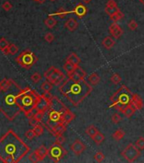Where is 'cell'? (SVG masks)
Instances as JSON below:
<instances>
[{
	"instance_id": "20",
	"label": "cell",
	"mask_w": 144,
	"mask_h": 163,
	"mask_svg": "<svg viewBox=\"0 0 144 163\" xmlns=\"http://www.w3.org/2000/svg\"><path fill=\"white\" fill-rule=\"evenodd\" d=\"M66 61L74 64L75 65H79L81 64V62H82L81 58L78 56L76 53H71V54L67 56Z\"/></svg>"
},
{
	"instance_id": "50",
	"label": "cell",
	"mask_w": 144,
	"mask_h": 163,
	"mask_svg": "<svg viewBox=\"0 0 144 163\" xmlns=\"http://www.w3.org/2000/svg\"><path fill=\"white\" fill-rule=\"evenodd\" d=\"M92 0H82V3L84 4H88Z\"/></svg>"
},
{
	"instance_id": "29",
	"label": "cell",
	"mask_w": 144,
	"mask_h": 163,
	"mask_svg": "<svg viewBox=\"0 0 144 163\" xmlns=\"http://www.w3.org/2000/svg\"><path fill=\"white\" fill-rule=\"evenodd\" d=\"M122 18H124V14L121 12L120 10H119L116 12H114L111 16H109V19L113 22H117V21H120Z\"/></svg>"
},
{
	"instance_id": "46",
	"label": "cell",
	"mask_w": 144,
	"mask_h": 163,
	"mask_svg": "<svg viewBox=\"0 0 144 163\" xmlns=\"http://www.w3.org/2000/svg\"><path fill=\"white\" fill-rule=\"evenodd\" d=\"M44 39H45L46 42L51 43L54 40V35L53 33H51V32H48V33L45 34V36H44Z\"/></svg>"
},
{
	"instance_id": "37",
	"label": "cell",
	"mask_w": 144,
	"mask_h": 163,
	"mask_svg": "<svg viewBox=\"0 0 144 163\" xmlns=\"http://www.w3.org/2000/svg\"><path fill=\"white\" fill-rule=\"evenodd\" d=\"M110 81L113 83L114 84H119L121 82V77H120V76L119 74L115 73L112 75V77H110Z\"/></svg>"
},
{
	"instance_id": "16",
	"label": "cell",
	"mask_w": 144,
	"mask_h": 163,
	"mask_svg": "<svg viewBox=\"0 0 144 163\" xmlns=\"http://www.w3.org/2000/svg\"><path fill=\"white\" fill-rule=\"evenodd\" d=\"M131 104L137 109V111L142 110L143 107L144 106L143 100L141 98V96L137 95V94H133L132 95V100H131Z\"/></svg>"
},
{
	"instance_id": "31",
	"label": "cell",
	"mask_w": 144,
	"mask_h": 163,
	"mask_svg": "<svg viewBox=\"0 0 144 163\" xmlns=\"http://www.w3.org/2000/svg\"><path fill=\"white\" fill-rule=\"evenodd\" d=\"M69 14V11H66L63 7H60L59 9V10L56 11L55 13H53V14H49L48 16H58V17H59V18H61V19H64L65 16H67Z\"/></svg>"
},
{
	"instance_id": "40",
	"label": "cell",
	"mask_w": 144,
	"mask_h": 163,
	"mask_svg": "<svg viewBox=\"0 0 144 163\" xmlns=\"http://www.w3.org/2000/svg\"><path fill=\"white\" fill-rule=\"evenodd\" d=\"M17 52H18V47L16 45H15V44H13V43L10 44V46L8 47V53H9V54L14 55Z\"/></svg>"
},
{
	"instance_id": "33",
	"label": "cell",
	"mask_w": 144,
	"mask_h": 163,
	"mask_svg": "<svg viewBox=\"0 0 144 163\" xmlns=\"http://www.w3.org/2000/svg\"><path fill=\"white\" fill-rule=\"evenodd\" d=\"M52 89H53V84L51 83H49L48 81L42 83V84L41 85V89L43 92H50Z\"/></svg>"
},
{
	"instance_id": "41",
	"label": "cell",
	"mask_w": 144,
	"mask_h": 163,
	"mask_svg": "<svg viewBox=\"0 0 144 163\" xmlns=\"http://www.w3.org/2000/svg\"><path fill=\"white\" fill-rule=\"evenodd\" d=\"M135 144L137 145V147L140 150H144V138L140 137L137 140V142L135 143Z\"/></svg>"
},
{
	"instance_id": "3",
	"label": "cell",
	"mask_w": 144,
	"mask_h": 163,
	"mask_svg": "<svg viewBox=\"0 0 144 163\" xmlns=\"http://www.w3.org/2000/svg\"><path fill=\"white\" fill-rule=\"evenodd\" d=\"M42 95L30 88L21 90L16 96V105L28 118L34 116Z\"/></svg>"
},
{
	"instance_id": "38",
	"label": "cell",
	"mask_w": 144,
	"mask_h": 163,
	"mask_svg": "<svg viewBox=\"0 0 144 163\" xmlns=\"http://www.w3.org/2000/svg\"><path fill=\"white\" fill-rule=\"evenodd\" d=\"M127 26H128V28L131 31H135V30L137 29L138 24H137V22L135 21V20H131V21L128 22Z\"/></svg>"
},
{
	"instance_id": "27",
	"label": "cell",
	"mask_w": 144,
	"mask_h": 163,
	"mask_svg": "<svg viewBox=\"0 0 144 163\" xmlns=\"http://www.w3.org/2000/svg\"><path fill=\"white\" fill-rule=\"evenodd\" d=\"M85 132H86V134L88 135L92 139H93V138L95 137V135L98 132V130L94 125H90V126L88 127V128L86 129Z\"/></svg>"
},
{
	"instance_id": "48",
	"label": "cell",
	"mask_w": 144,
	"mask_h": 163,
	"mask_svg": "<svg viewBox=\"0 0 144 163\" xmlns=\"http://www.w3.org/2000/svg\"><path fill=\"white\" fill-rule=\"evenodd\" d=\"M39 122H40V121H38V120H36L34 116H32L31 118H29V124H30L31 127H33L35 126H36L37 124H39Z\"/></svg>"
},
{
	"instance_id": "30",
	"label": "cell",
	"mask_w": 144,
	"mask_h": 163,
	"mask_svg": "<svg viewBox=\"0 0 144 163\" xmlns=\"http://www.w3.org/2000/svg\"><path fill=\"white\" fill-rule=\"evenodd\" d=\"M44 24L46 25V26L48 28L52 29V28H53V27L57 25L56 19H54L53 16H48V17L44 21Z\"/></svg>"
},
{
	"instance_id": "51",
	"label": "cell",
	"mask_w": 144,
	"mask_h": 163,
	"mask_svg": "<svg viewBox=\"0 0 144 163\" xmlns=\"http://www.w3.org/2000/svg\"><path fill=\"white\" fill-rule=\"evenodd\" d=\"M139 1H140V2H141V3H142V4L144 5V0H139Z\"/></svg>"
},
{
	"instance_id": "32",
	"label": "cell",
	"mask_w": 144,
	"mask_h": 163,
	"mask_svg": "<svg viewBox=\"0 0 144 163\" xmlns=\"http://www.w3.org/2000/svg\"><path fill=\"white\" fill-rule=\"evenodd\" d=\"M104 139H105V136H104V134L98 131V133L95 135V137L93 138V142L95 143L96 144H100L101 143H103V141H104Z\"/></svg>"
},
{
	"instance_id": "5",
	"label": "cell",
	"mask_w": 144,
	"mask_h": 163,
	"mask_svg": "<svg viewBox=\"0 0 144 163\" xmlns=\"http://www.w3.org/2000/svg\"><path fill=\"white\" fill-rule=\"evenodd\" d=\"M36 61H37V57L36 54L30 50L23 51L16 58V62L26 70L31 69L36 63Z\"/></svg>"
},
{
	"instance_id": "1",
	"label": "cell",
	"mask_w": 144,
	"mask_h": 163,
	"mask_svg": "<svg viewBox=\"0 0 144 163\" xmlns=\"http://www.w3.org/2000/svg\"><path fill=\"white\" fill-rule=\"evenodd\" d=\"M29 150V146L13 130H9L0 138V161L2 162H19Z\"/></svg>"
},
{
	"instance_id": "11",
	"label": "cell",
	"mask_w": 144,
	"mask_h": 163,
	"mask_svg": "<svg viewBox=\"0 0 144 163\" xmlns=\"http://www.w3.org/2000/svg\"><path fill=\"white\" fill-rule=\"evenodd\" d=\"M88 7L85 5L84 4H82V3H80V4H78L74 8L73 10L69 11V14H75L78 18L82 19V18H83L84 16L88 14Z\"/></svg>"
},
{
	"instance_id": "28",
	"label": "cell",
	"mask_w": 144,
	"mask_h": 163,
	"mask_svg": "<svg viewBox=\"0 0 144 163\" xmlns=\"http://www.w3.org/2000/svg\"><path fill=\"white\" fill-rule=\"evenodd\" d=\"M125 131H123L121 128H119L116 131H114V132L112 134V138H113V139L116 140V141H120L125 137Z\"/></svg>"
},
{
	"instance_id": "47",
	"label": "cell",
	"mask_w": 144,
	"mask_h": 163,
	"mask_svg": "<svg viewBox=\"0 0 144 163\" xmlns=\"http://www.w3.org/2000/svg\"><path fill=\"white\" fill-rule=\"evenodd\" d=\"M65 142V138L64 137V135H58L56 136V139H55V143L58 144H63Z\"/></svg>"
},
{
	"instance_id": "45",
	"label": "cell",
	"mask_w": 144,
	"mask_h": 163,
	"mask_svg": "<svg viewBox=\"0 0 144 163\" xmlns=\"http://www.w3.org/2000/svg\"><path fill=\"white\" fill-rule=\"evenodd\" d=\"M31 79L34 83H37L42 79V76L38 72H35L34 74H32V76L31 77Z\"/></svg>"
},
{
	"instance_id": "35",
	"label": "cell",
	"mask_w": 144,
	"mask_h": 163,
	"mask_svg": "<svg viewBox=\"0 0 144 163\" xmlns=\"http://www.w3.org/2000/svg\"><path fill=\"white\" fill-rule=\"evenodd\" d=\"M33 130H34L35 133H36V136H41L42 134L43 133V131H44L43 127L40 125V124H37L36 126L34 127Z\"/></svg>"
},
{
	"instance_id": "14",
	"label": "cell",
	"mask_w": 144,
	"mask_h": 163,
	"mask_svg": "<svg viewBox=\"0 0 144 163\" xmlns=\"http://www.w3.org/2000/svg\"><path fill=\"white\" fill-rule=\"evenodd\" d=\"M120 9L118 8V4L117 3L114 1V0H108L106 6L104 8V11L105 13L108 15V16H111L112 14H114V12H116L119 10Z\"/></svg>"
},
{
	"instance_id": "9",
	"label": "cell",
	"mask_w": 144,
	"mask_h": 163,
	"mask_svg": "<svg viewBox=\"0 0 144 163\" xmlns=\"http://www.w3.org/2000/svg\"><path fill=\"white\" fill-rule=\"evenodd\" d=\"M65 111H58V110L50 109L48 114V123H54L55 125L59 122H61L62 115Z\"/></svg>"
},
{
	"instance_id": "15",
	"label": "cell",
	"mask_w": 144,
	"mask_h": 163,
	"mask_svg": "<svg viewBox=\"0 0 144 163\" xmlns=\"http://www.w3.org/2000/svg\"><path fill=\"white\" fill-rule=\"evenodd\" d=\"M76 118V115L71 111L68 108L65 109V111L63 112V115H62V121L61 122L65 123V125H69L71 122L74 119Z\"/></svg>"
},
{
	"instance_id": "39",
	"label": "cell",
	"mask_w": 144,
	"mask_h": 163,
	"mask_svg": "<svg viewBox=\"0 0 144 163\" xmlns=\"http://www.w3.org/2000/svg\"><path fill=\"white\" fill-rule=\"evenodd\" d=\"M121 120H122V117L118 113H114L111 116V121H112L114 124H118L119 122L121 121Z\"/></svg>"
},
{
	"instance_id": "25",
	"label": "cell",
	"mask_w": 144,
	"mask_h": 163,
	"mask_svg": "<svg viewBox=\"0 0 144 163\" xmlns=\"http://www.w3.org/2000/svg\"><path fill=\"white\" fill-rule=\"evenodd\" d=\"M76 66H77V65H75L74 64L71 63V62H68V61H65V63L64 65L63 68L65 71V72H66L68 76H71V75L75 71V70L76 68Z\"/></svg>"
},
{
	"instance_id": "22",
	"label": "cell",
	"mask_w": 144,
	"mask_h": 163,
	"mask_svg": "<svg viewBox=\"0 0 144 163\" xmlns=\"http://www.w3.org/2000/svg\"><path fill=\"white\" fill-rule=\"evenodd\" d=\"M136 111H137V109L131 104H130V105H128L127 106L125 107V109L122 111V113H123V115L126 118H131L135 114Z\"/></svg>"
},
{
	"instance_id": "36",
	"label": "cell",
	"mask_w": 144,
	"mask_h": 163,
	"mask_svg": "<svg viewBox=\"0 0 144 163\" xmlns=\"http://www.w3.org/2000/svg\"><path fill=\"white\" fill-rule=\"evenodd\" d=\"M94 160L97 162H102L104 161L105 159V156L104 154H103L102 152H97L95 155H94Z\"/></svg>"
},
{
	"instance_id": "24",
	"label": "cell",
	"mask_w": 144,
	"mask_h": 163,
	"mask_svg": "<svg viewBox=\"0 0 144 163\" xmlns=\"http://www.w3.org/2000/svg\"><path fill=\"white\" fill-rule=\"evenodd\" d=\"M12 83H13V81H12V80L3 79V80L0 82V91H3V92L8 91L9 89L10 88V86Z\"/></svg>"
},
{
	"instance_id": "12",
	"label": "cell",
	"mask_w": 144,
	"mask_h": 163,
	"mask_svg": "<svg viewBox=\"0 0 144 163\" xmlns=\"http://www.w3.org/2000/svg\"><path fill=\"white\" fill-rule=\"evenodd\" d=\"M86 149H87V146L80 139H76L71 145V150L76 156H80L82 153L86 150Z\"/></svg>"
},
{
	"instance_id": "2",
	"label": "cell",
	"mask_w": 144,
	"mask_h": 163,
	"mask_svg": "<svg viewBox=\"0 0 144 163\" xmlns=\"http://www.w3.org/2000/svg\"><path fill=\"white\" fill-rule=\"evenodd\" d=\"M59 90L74 106H78L93 92V87L85 79H76L71 76L61 83Z\"/></svg>"
},
{
	"instance_id": "23",
	"label": "cell",
	"mask_w": 144,
	"mask_h": 163,
	"mask_svg": "<svg viewBox=\"0 0 144 163\" xmlns=\"http://www.w3.org/2000/svg\"><path fill=\"white\" fill-rule=\"evenodd\" d=\"M4 105L7 107H14V106L18 107V105H16V96H14V95H6L5 98H4Z\"/></svg>"
},
{
	"instance_id": "18",
	"label": "cell",
	"mask_w": 144,
	"mask_h": 163,
	"mask_svg": "<svg viewBox=\"0 0 144 163\" xmlns=\"http://www.w3.org/2000/svg\"><path fill=\"white\" fill-rule=\"evenodd\" d=\"M35 152L37 155L40 162H42V161L44 160V158L48 156V149L45 145H41L40 147L36 149V150H35Z\"/></svg>"
},
{
	"instance_id": "44",
	"label": "cell",
	"mask_w": 144,
	"mask_h": 163,
	"mask_svg": "<svg viewBox=\"0 0 144 163\" xmlns=\"http://www.w3.org/2000/svg\"><path fill=\"white\" fill-rule=\"evenodd\" d=\"M44 114H45L44 111H40V110H36V113H35V115H34V117L36 118V120L41 121L42 120V118H43V116H44Z\"/></svg>"
},
{
	"instance_id": "7",
	"label": "cell",
	"mask_w": 144,
	"mask_h": 163,
	"mask_svg": "<svg viewBox=\"0 0 144 163\" xmlns=\"http://www.w3.org/2000/svg\"><path fill=\"white\" fill-rule=\"evenodd\" d=\"M68 154V150L62 146V144H58L54 143L48 149V156L53 162H59Z\"/></svg>"
},
{
	"instance_id": "8",
	"label": "cell",
	"mask_w": 144,
	"mask_h": 163,
	"mask_svg": "<svg viewBox=\"0 0 144 163\" xmlns=\"http://www.w3.org/2000/svg\"><path fill=\"white\" fill-rule=\"evenodd\" d=\"M120 155L129 162H134L141 156V150L137 147L136 144H129L121 151Z\"/></svg>"
},
{
	"instance_id": "4",
	"label": "cell",
	"mask_w": 144,
	"mask_h": 163,
	"mask_svg": "<svg viewBox=\"0 0 144 163\" xmlns=\"http://www.w3.org/2000/svg\"><path fill=\"white\" fill-rule=\"evenodd\" d=\"M132 95L133 94L125 85L120 86V88L110 97L112 105H109L108 108H115V110L122 113L125 107L131 103Z\"/></svg>"
},
{
	"instance_id": "19",
	"label": "cell",
	"mask_w": 144,
	"mask_h": 163,
	"mask_svg": "<svg viewBox=\"0 0 144 163\" xmlns=\"http://www.w3.org/2000/svg\"><path fill=\"white\" fill-rule=\"evenodd\" d=\"M71 76L76 79H85L86 77H87V72L81 66L77 65L76 70H75V71Z\"/></svg>"
},
{
	"instance_id": "21",
	"label": "cell",
	"mask_w": 144,
	"mask_h": 163,
	"mask_svg": "<svg viewBox=\"0 0 144 163\" xmlns=\"http://www.w3.org/2000/svg\"><path fill=\"white\" fill-rule=\"evenodd\" d=\"M101 44H102V46H103L106 49L108 50V49H111L114 46L115 42H114V40L112 37L108 36V37H105L103 38V40L101 42Z\"/></svg>"
},
{
	"instance_id": "6",
	"label": "cell",
	"mask_w": 144,
	"mask_h": 163,
	"mask_svg": "<svg viewBox=\"0 0 144 163\" xmlns=\"http://www.w3.org/2000/svg\"><path fill=\"white\" fill-rule=\"evenodd\" d=\"M44 77L53 85H59L64 81L65 76L55 66H51L44 72Z\"/></svg>"
},
{
	"instance_id": "17",
	"label": "cell",
	"mask_w": 144,
	"mask_h": 163,
	"mask_svg": "<svg viewBox=\"0 0 144 163\" xmlns=\"http://www.w3.org/2000/svg\"><path fill=\"white\" fill-rule=\"evenodd\" d=\"M78 26H79L78 21L76 19H74V18L68 19L65 21V27L66 28L69 32H74V31H76L78 28Z\"/></svg>"
},
{
	"instance_id": "53",
	"label": "cell",
	"mask_w": 144,
	"mask_h": 163,
	"mask_svg": "<svg viewBox=\"0 0 144 163\" xmlns=\"http://www.w3.org/2000/svg\"><path fill=\"white\" fill-rule=\"evenodd\" d=\"M34 1H36V0H34Z\"/></svg>"
},
{
	"instance_id": "13",
	"label": "cell",
	"mask_w": 144,
	"mask_h": 163,
	"mask_svg": "<svg viewBox=\"0 0 144 163\" xmlns=\"http://www.w3.org/2000/svg\"><path fill=\"white\" fill-rule=\"evenodd\" d=\"M108 32L111 34V36L115 38V39H119L120 38V37L123 35L124 31L123 29L121 28V26H119L116 22H113L109 27H108Z\"/></svg>"
},
{
	"instance_id": "26",
	"label": "cell",
	"mask_w": 144,
	"mask_h": 163,
	"mask_svg": "<svg viewBox=\"0 0 144 163\" xmlns=\"http://www.w3.org/2000/svg\"><path fill=\"white\" fill-rule=\"evenodd\" d=\"M100 80H101L100 77L96 72H93L88 77V83L91 85H93V86L98 85L99 83V82H100Z\"/></svg>"
},
{
	"instance_id": "34",
	"label": "cell",
	"mask_w": 144,
	"mask_h": 163,
	"mask_svg": "<svg viewBox=\"0 0 144 163\" xmlns=\"http://www.w3.org/2000/svg\"><path fill=\"white\" fill-rule=\"evenodd\" d=\"M10 46V43L9 42L6 40L5 38H4V37H2V38H0V50L3 52L4 50H5L7 48Z\"/></svg>"
},
{
	"instance_id": "49",
	"label": "cell",
	"mask_w": 144,
	"mask_h": 163,
	"mask_svg": "<svg viewBox=\"0 0 144 163\" xmlns=\"http://www.w3.org/2000/svg\"><path fill=\"white\" fill-rule=\"evenodd\" d=\"M2 7H3V9L6 11L10 10L11 9H12V5H11V4L10 3V2H8V1H6L5 3H4V4H3V5H2Z\"/></svg>"
},
{
	"instance_id": "42",
	"label": "cell",
	"mask_w": 144,
	"mask_h": 163,
	"mask_svg": "<svg viewBox=\"0 0 144 163\" xmlns=\"http://www.w3.org/2000/svg\"><path fill=\"white\" fill-rule=\"evenodd\" d=\"M28 158H29V161H30L31 162L36 163L40 162V160H39V158H38V156H37V155H36L35 151H33L31 154H30Z\"/></svg>"
},
{
	"instance_id": "43",
	"label": "cell",
	"mask_w": 144,
	"mask_h": 163,
	"mask_svg": "<svg viewBox=\"0 0 144 163\" xmlns=\"http://www.w3.org/2000/svg\"><path fill=\"white\" fill-rule=\"evenodd\" d=\"M26 137L27 139H29V140H31V139H33L34 138L36 137V133H35V132L33 129H29V130H27L26 132Z\"/></svg>"
},
{
	"instance_id": "52",
	"label": "cell",
	"mask_w": 144,
	"mask_h": 163,
	"mask_svg": "<svg viewBox=\"0 0 144 163\" xmlns=\"http://www.w3.org/2000/svg\"><path fill=\"white\" fill-rule=\"evenodd\" d=\"M49 1H51V2H54L55 0H49Z\"/></svg>"
},
{
	"instance_id": "10",
	"label": "cell",
	"mask_w": 144,
	"mask_h": 163,
	"mask_svg": "<svg viewBox=\"0 0 144 163\" xmlns=\"http://www.w3.org/2000/svg\"><path fill=\"white\" fill-rule=\"evenodd\" d=\"M46 127L48 128V131L50 132L53 135H54L56 137L58 135H61V134H64L67 128V125H65L63 122H59V123H57L55 125L51 126L50 127H48L47 126Z\"/></svg>"
}]
</instances>
